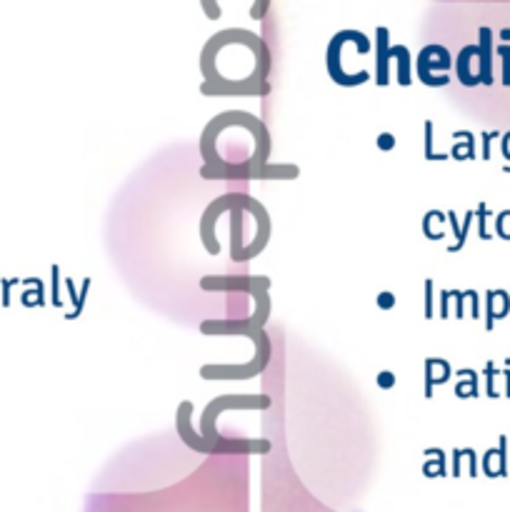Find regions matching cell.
Listing matches in <instances>:
<instances>
[{
    "label": "cell",
    "instance_id": "1",
    "mask_svg": "<svg viewBox=\"0 0 510 512\" xmlns=\"http://www.w3.org/2000/svg\"><path fill=\"white\" fill-rule=\"evenodd\" d=\"M88 512H248L240 485H220L213 478L195 483L175 478V483L120 485L90 500Z\"/></svg>",
    "mask_w": 510,
    "mask_h": 512
}]
</instances>
